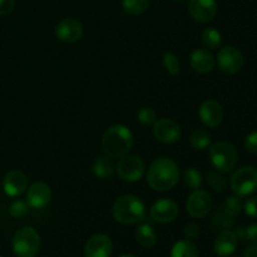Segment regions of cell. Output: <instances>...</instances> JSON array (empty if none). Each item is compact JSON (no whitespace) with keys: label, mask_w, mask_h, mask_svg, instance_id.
Returning a JSON list of instances; mask_svg holds the SVG:
<instances>
[{"label":"cell","mask_w":257,"mask_h":257,"mask_svg":"<svg viewBox=\"0 0 257 257\" xmlns=\"http://www.w3.org/2000/svg\"><path fill=\"white\" fill-rule=\"evenodd\" d=\"M180 180V170L173 160L160 157L152 162L148 168L147 183L152 190L158 192L170 191Z\"/></svg>","instance_id":"1"},{"label":"cell","mask_w":257,"mask_h":257,"mask_svg":"<svg viewBox=\"0 0 257 257\" xmlns=\"http://www.w3.org/2000/svg\"><path fill=\"white\" fill-rule=\"evenodd\" d=\"M104 152L112 158H120L128 155L133 146V135L130 128L123 124H114L108 128L102 138Z\"/></svg>","instance_id":"2"},{"label":"cell","mask_w":257,"mask_h":257,"mask_svg":"<svg viewBox=\"0 0 257 257\" xmlns=\"http://www.w3.org/2000/svg\"><path fill=\"white\" fill-rule=\"evenodd\" d=\"M112 215L119 223L135 225L146 217L145 203L137 196L124 195L114 202L112 207Z\"/></svg>","instance_id":"3"},{"label":"cell","mask_w":257,"mask_h":257,"mask_svg":"<svg viewBox=\"0 0 257 257\" xmlns=\"http://www.w3.org/2000/svg\"><path fill=\"white\" fill-rule=\"evenodd\" d=\"M210 160L218 172L227 173L237 166L238 153L231 143L217 142L210 148Z\"/></svg>","instance_id":"4"},{"label":"cell","mask_w":257,"mask_h":257,"mask_svg":"<svg viewBox=\"0 0 257 257\" xmlns=\"http://www.w3.org/2000/svg\"><path fill=\"white\" fill-rule=\"evenodd\" d=\"M40 236L30 226L23 227L13 237V250L18 257H34L39 252Z\"/></svg>","instance_id":"5"},{"label":"cell","mask_w":257,"mask_h":257,"mask_svg":"<svg viewBox=\"0 0 257 257\" xmlns=\"http://www.w3.org/2000/svg\"><path fill=\"white\" fill-rule=\"evenodd\" d=\"M230 186L235 196L238 197L252 195L257 190V170L251 166L238 168L231 177Z\"/></svg>","instance_id":"6"},{"label":"cell","mask_w":257,"mask_h":257,"mask_svg":"<svg viewBox=\"0 0 257 257\" xmlns=\"http://www.w3.org/2000/svg\"><path fill=\"white\" fill-rule=\"evenodd\" d=\"M115 170L118 176L125 182H137L145 176L146 166L137 156L125 155L120 157Z\"/></svg>","instance_id":"7"},{"label":"cell","mask_w":257,"mask_h":257,"mask_svg":"<svg viewBox=\"0 0 257 257\" xmlns=\"http://www.w3.org/2000/svg\"><path fill=\"white\" fill-rule=\"evenodd\" d=\"M217 64L223 73L228 75H233L242 69L243 64H245V59H243L242 53L237 48L228 45V47L222 48L218 52Z\"/></svg>","instance_id":"8"},{"label":"cell","mask_w":257,"mask_h":257,"mask_svg":"<svg viewBox=\"0 0 257 257\" xmlns=\"http://www.w3.org/2000/svg\"><path fill=\"white\" fill-rule=\"evenodd\" d=\"M212 208V198L207 191L195 190L186 202V210L192 217L202 218L210 213Z\"/></svg>","instance_id":"9"},{"label":"cell","mask_w":257,"mask_h":257,"mask_svg":"<svg viewBox=\"0 0 257 257\" xmlns=\"http://www.w3.org/2000/svg\"><path fill=\"white\" fill-rule=\"evenodd\" d=\"M153 135L158 142L171 145L180 140L181 128L178 123L171 118H161L153 124Z\"/></svg>","instance_id":"10"},{"label":"cell","mask_w":257,"mask_h":257,"mask_svg":"<svg viewBox=\"0 0 257 257\" xmlns=\"http://www.w3.org/2000/svg\"><path fill=\"white\" fill-rule=\"evenodd\" d=\"M180 213L177 203L168 198L156 201L151 207V217L158 223H168L176 220Z\"/></svg>","instance_id":"11"},{"label":"cell","mask_w":257,"mask_h":257,"mask_svg":"<svg viewBox=\"0 0 257 257\" xmlns=\"http://www.w3.org/2000/svg\"><path fill=\"white\" fill-rule=\"evenodd\" d=\"M198 114L203 124L208 128L218 127L225 117L222 105L215 99L205 100L198 109Z\"/></svg>","instance_id":"12"},{"label":"cell","mask_w":257,"mask_h":257,"mask_svg":"<svg viewBox=\"0 0 257 257\" xmlns=\"http://www.w3.org/2000/svg\"><path fill=\"white\" fill-rule=\"evenodd\" d=\"M83 25L74 18H65L55 27V37L64 43H75L82 38Z\"/></svg>","instance_id":"13"},{"label":"cell","mask_w":257,"mask_h":257,"mask_svg":"<svg viewBox=\"0 0 257 257\" xmlns=\"http://www.w3.org/2000/svg\"><path fill=\"white\" fill-rule=\"evenodd\" d=\"M188 12L196 22L208 23L217 14V3L216 0H190Z\"/></svg>","instance_id":"14"},{"label":"cell","mask_w":257,"mask_h":257,"mask_svg":"<svg viewBox=\"0 0 257 257\" xmlns=\"http://www.w3.org/2000/svg\"><path fill=\"white\" fill-rule=\"evenodd\" d=\"M113 252V242L104 233H97L84 246L85 257H109Z\"/></svg>","instance_id":"15"},{"label":"cell","mask_w":257,"mask_h":257,"mask_svg":"<svg viewBox=\"0 0 257 257\" xmlns=\"http://www.w3.org/2000/svg\"><path fill=\"white\" fill-rule=\"evenodd\" d=\"M52 200V191L45 182H35L29 187L27 193V203L29 207L42 210L47 207Z\"/></svg>","instance_id":"16"},{"label":"cell","mask_w":257,"mask_h":257,"mask_svg":"<svg viewBox=\"0 0 257 257\" xmlns=\"http://www.w3.org/2000/svg\"><path fill=\"white\" fill-rule=\"evenodd\" d=\"M28 188V177L22 171H10L3 180V190L10 197L20 196Z\"/></svg>","instance_id":"17"},{"label":"cell","mask_w":257,"mask_h":257,"mask_svg":"<svg viewBox=\"0 0 257 257\" xmlns=\"http://www.w3.org/2000/svg\"><path fill=\"white\" fill-rule=\"evenodd\" d=\"M190 63L195 72L206 74V73H210L215 68L216 62L212 53L208 52L207 49H196L191 54Z\"/></svg>","instance_id":"18"},{"label":"cell","mask_w":257,"mask_h":257,"mask_svg":"<svg viewBox=\"0 0 257 257\" xmlns=\"http://www.w3.org/2000/svg\"><path fill=\"white\" fill-rule=\"evenodd\" d=\"M237 245L238 237L236 236L235 232H232V231H222L216 237L213 248H215V252L218 256L226 257L235 252L236 248H237Z\"/></svg>","instance_id":"19"},{"label":"cell","mask_w":257,"mask_h":257,"mask_svg":"<svg viewBox=\"0 0 257 257\" xmlns=\"http://www.w3.org/2000/svg\"><path fill=\"white\" fill-rule=\"evenodd\" d=\"M136 240L143 247H152L157 241V235H156L155 228L148 223L140 225L136 230Z\"/></svg>","instance_id":"20"},{"label":"cell","mask_w":257,"mask_h":257,"mask_svg":"<svg viewBox=\"0 0 257 257\" xmlns=\"http://www.w3.org/2000/svg\"><path fill=\"white\" fill-rule=\"evenodd\" d=\"M113 172H114V165L110 158L99 157L95 160L94 165H93V173L95 177L105 180V178L112 177Z\"/></svg>","instance_id":"21"},{"label":"cell","mask_w":257,"mask_h":257,"mask_svg":"<svg viewBox=\"0 0 257 257\" xmlns=\"http://www.w3.org/2000/svg\"><path fill=\"white\" fill-rule=\"evenodd\" d=\"M171 257H198V250L192 241H178L173 245Z\"/></svg>","instance_id":"22"},{"label":"cell","mask_w":257,"mask_h":257,"mask_svg":"<svg viewBox=\"0 0 257 257\" xmlns=\"http://www.w3.org/2000/svg\"><path fill=\"white\" fill-rule=\"evenodd\" d=\"M190 143L195 150L203 151L210 146L211 136L203 128H195L190 135Z\"/></svg>","instance_id":"23"},{"label":"cell","mask_w":257,"mask_h":257,"mask_svg":"<svg viewBox=\"0 0 257 257\" xmlns=\"http://www.w3.org/2000/svg\"><path fill=\"white\" fill-rule=\"evenodd\" d=\"M201 42L208 49H217L222 42V37L218 30L213 29V28H207L201 34Z\"/></svg>","instance_id":"24"},{"label":"cell","mask_w":257,"mask_h":257,"mask_svg":"<svg viewBox=\"0 0 257 257\" xmlns=\"http://www.w3.org/2000/svg\"><path fill=\"white\" fill-rule=\"evenodd\" d=\"M150 7V0H122V8L127 14L141 15Z\"/></svg>","instance_id":"25"},{"label":"cell","mask_w":257,"mask_h":257,"mask_svg":"<svg viewBox=\"0 0 257 257\" xmlns=\"http://www.w3.org/2000/svg\"><path fill=\"white\" fill-rule=\"evenodd\" d=\"M242 210H243V202L242 200H241V197H238V196L228 197L227 200L223 202L222 211L226 213V215L231 216V217L237 216Z\"/></svg>","instance_id":"26"},{"label":"cell","mask_w":257,"mask_h":257,"mask_svg":"<svg viewBox=\"0 0 257 257\" xmlns=\"http://www.w3.org/2000/svg\"><path fill=\"white\" fill-rule=\"evenodd\" d=\"M183 182L191 190H198L202 185V175L195 168H187L183 173Z\"/></svg>","instance_id":"27"},{"label":"cell","mask_w":257,"mask_h":257,"mask_svg":"<svg viewBox=\"0 0 257 257\" xmlns=\"http://www.w3.org/2000/svg\"><path fill=\"white\" fill-rule=\"evenodd\" d=\"M138 122L142 123L143 125H153L157 120L156 112L150 107H142L137 113Z\"/></svg>","instance_id":"28"},{"label":"cell","mask_w":257,"mask_h":257,"mask_svg":"<svg viewBox=\"0 0 257 257\" xmlns=\"http://www.w3.org/2000/svg\"><path fill=\"white\" fill-rule=\"evenodd\" d=\"M163 65H165L166 70H167L170 74L176 75L180 72V62H178V58L176 57V54L168 52L163 55Z\"/></svg>","instance_id":"29"},{"label":"cell","mask_w":257,"mask_h":257,"mask_svg":"<svg viewBox=\"0 0 257 257\" xmlns=\"http://www.w3.org/2000/svg\"><path fill=\"white\" fill-rule=\"evenodd\" d=\"M206 181H207L208 186L216 192H222L226 187V180L216 172H208Z\"/></svg>","instance_id":"30"},{"label":"cell","mask_w":257,"mask_h":257,"mask_svg":"<svg viewBox=\"0 0 257 257\" xmlns=\"http://www.w3.org/2000/svg\"><path fill=\"white\" fill-rule=\"evenodd\" d=\"M28 210H29V206L27 202L22 200H17L9 206V213L10 216L15 218H23L27 216Z\"/></svg>","instance_id":"31"},{"label":"cell","mask_w":257,"mask_h":257,"mask_svg":"<svg viewBox=\"0 0 257 257\" xmlns=\"http://www.w3.org/2000/svg\"><path fill=\"white\" fill-rule=\"evenodd\" d=\"M212 223L213 226L217 228H228L230 226H232V217L226 215V213L221 210L220 212H217L213 216Z\"/></svg>","instance_id":"32"},{"label":"cell","mask_w":257,"mask_h":257,"mask_svg":"<svg viewBox=\"0 0 257 257\" xmlns=\"http://www.w3.org/2000/svg\"><path fill=\"white\" fill-rule=\"evenodd\" d=\"M183 235H185L186 240L195 241L200 236V227L197 225H195V223H188V225L185 226Z\"/></svg>","instance_id":"33"},{"label":"cell","mask_w":257,"mask_h":257,"mask_svg":"<svg viewBox=\"0 0 257 257\" xmlns=\"http://www.w3.org/2000/svg\"><path fill=\"white\" fill-rule=\"evenodd\" d=\"M243 210L250 217L257 218V196H252L243 203Z\"/></svg>","instance_id":"34"},{"label":"cell","mask_w":257,"mask_h":257,"mask_svg":"<svg viewBox=\"0 0 257 257\" xmlns=\"http://www.w3.org/2000/svg\"><path fill=\"white\" fill-rule=\"evenodd\" d=\"M245 147L246 150H247V152H250L251 155L257 156V131L256 132L250 133V135L246 137Z\"/></svg>","instance_id":"35"},{"label":"cell","mask_w":257,"mask_h":257,"mask_svg":"<svg viewBox=\"0 0 257 257\" xmlns=\"http://www.w3.org/2000/svg\"><path fill=\"white\" fill-rule=\"evenodd\" d=\"M15 7V0H0V15H7L13 12Z\"/></svg>","instance_id":"36"},{"label":"cell","mask_w":257,"mask_h":257,"mask_svg":"<svg viewBox=\"0 0 257 257\" xmlns=\"http://www.w3.org/2000/svg\"><path fill=\"white\" fill-rule=\"evenodd\" d=\"M246 238L253 245H257V223H253L246 228Z\"/></svg>","instance_id":"37"},{"label":"cell","mask_w":257,"mask_h":257,"mask_svg":"<svg viewBox=\"0 0 257 257\" xmlns=\"http://www.w3.org/2000/svg\"><path fill=\"white\" fill-rule=\"evenodd\" d=\"M245 257H257V245H252L245 251Z\"/></svg>","instance_id":"38"},{"label":"cell","mask_w":257,"mask_h":257,"mask_svg":"<svg viewBox=\"0 0 257 257\" xmlns=\"http://www.w3.org/2000/svg\"><path fill=\"white\" fill-rule=\"evenodd\" d=\"M119 257H136V256H133V255H128V253H127V255H122V256H119Z\"/></svg>","instance_id":"39"},{"label":"cell","mask_w":257,"mask_h":257,"mask_svg":"<svg viewBox=\"0 0 257 257\" xmlns=\"http://www.w3.org/2000/svg\"><path fill=\"white\" fill-rule=\"evenodd\" d=\"M173 2H183V0H173Z\"/></svg>","instance_id":"40"},{"label":"cell","mask_w":257,"mask_h":257,"mask_svg":"<svg viewBox=\"0 0 257 257\" xmlns=\"http://www.w3.org/2000/svg\"><path fill=\"white\" fill-rule=\"evenodd\" d=\"M0 257H3V256H0Z\"/></svg>","instance_id":"41"}]
</instances>
